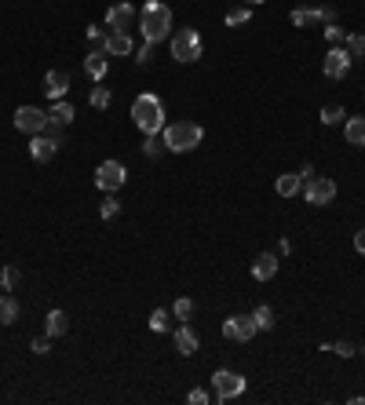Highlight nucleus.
<instances>
[{
	"label": "nucleus",
	"instance_id": "nucleus-1",
	"mask_svg": "<svg viewBox=\"0 0 365 405\" xmlns=\"http://www.w3.org/2000/svg\"><path fill=\"white\" fill-rule=\"evenodd\" d=\"M132 121L142 135H161L165 132V103L157 99L154 91H142L135 95V103H132Z\"/></svg>",
	"mask_w": 365,
	"mask_h": 405
},
{
	"label": "nucleus",
	"instance_id": "nucleus-2",
	"mask_svg": "<svg viewBox=\"0 0 365 405\" xmlns=\"http://www.w3.org/2000/svg\"><path fill=\"white\" fill-rule=\"evenodd\" d=\"M139 29H142V40L150 44H161L172 37V8L161 4V0H147L139 11Z\"/></svg>",
	"mask_w": 365,
	"mask_h": 405
},
{
	"label": "nucleus",
	"instance_id": "nucleus-3",
	"mask_svg": "<svg viewBox=\"0 0 365 405\" xmlns=\"http://www.w3.org/2000/svg\"><path fill=\"white\" fill-rule=\"evenodd\" d=\"M161 139H165V150L168 154H190V150L201 147L204 132H201L198 121H176V124H165Z\"/></svg>",
	"mask_w": 365,
	"mask_h": 405
},
{
	"label": "nucleus",
	"instance_id": "nucleus-4",
	"mask_svg": "<svg viewBox=\"0 0 365 405\" xmlns=\"http://www.w3.org/2000/svg\"><path fill=\"white\" fill-rule=\"evenodd\" d=\"M201 52H204V44H201V34H198V29L183 26V29H176V34H172V59H176V62H198Z\"/></svg>",
	"mask_w": 365,
	"mask_h": 405
},
{
	"label": "nucleus",
	"instance_id": "nucleus-5",
	"mask_svg": "<svg viewBox=\"0 0 365 405\" xmlns=\"http://www.w3.org/2000/svg\"><path fill=\"white\" fill-rule=\"evenodd\" d=\"M248 380L241 376V372H230V369H216L212 372V391H216V402H234L245 395Z\"/></svg>",
	"mask_w": 365,
	"mask_h": 405
},
{
	"label": "nucleus",
	"instance_id": "nucleus-6",
	"mask_svg": "<svg viewBox=\"0 0 365 405\" xmlns=\"http://www.w3.org/2000/svg\"><path fill=\"white\" fill-rule=\"evenodd\" d=\"M59 147H62V128H55V124H47V132H40V135H29V157L37 165H47L59 154Z\"/></svg>",
	"mask_w": 365,
	"mask_h": 405
},
{
	"label": "nucleus",
	"instance_id": "nucleus-7",
	"mask_svg": "<svg viewBox=\"0 0 365 405\" xmlns=\"http://www.w3.org/2000/svg\"><path fill=\"white\" fill-rule=\"evenodd\" d=\"M124 179H128V168H124L121 161H103V165L95 168V186L103 193H117L124 186Z\"/></svg>",
	"mask_w": 365,
	"mask_h": 405
},
{
	"label": "nucleus",
	"instance_id": "nucleus-8",
	"mask_svg": "<svg viewBox=\"0 0 365 405\" xmlns=\"http://www.w3.org/2000/svg\"><path fill=\"white\" fill-rule=\"evenodd\" d=\"M47 113L40 110V106H19L15 110V128L19 132H26V135H40V132H47Z\"/></svg>",
	"mask_w": 365,
	"mask_h": 405
},
{
	"label": "nucleus",
	"instance_id": "nucleus-9",
	"mask_svg": "<svg viewBox=\"0 0 365 405\" xmlns=\"http://www.w3.org/2000/svg\"><path fill=\"white\" fill-rule=\"evenodd\" d=\"M256 321H252V314H230L223 321V336L230 339V344H248L252 336H256Z\"/></svg>",
	"mask_w": 365,
	"mask_h": 405
},
{
	"label": "nucleus",
	"instance_id": "nucleus-10",
	"mask_svg": "<svg viewBox=\"0 0 365 405\" xmlns=\"http://www.w3.org/2000/svg\"><path fill=\"white\" fill-rule=\"evenodd\" d=\"M304 201L314 205V208H325L336 201V183L332 179H307L304 183Z\"/></svg>",
	"mask_w": 365,
	"mask_h": 405
},
{
	"label": "nucleus",
	"instance_id": "nucleus-11",
	"mask_svg": "<svg viewBox=\"0 0 365 405\" xmlns=\"http://www.w3.org/2000/svg\"><path fill=\"white\" fill-rule=\"evenodd\" d=\"M351 55H347V47H329V55H325V62H322V73L329 77V80H343L347 73H351Z\"/></svg>",
	"mask_w": 365,
	"mask_h": 405
},
{
	"label": "nucleus",
	"instance_id": "nucleus-12",
	"mask_svg": "<svg viewBox=\"0 0 365 405\" xmlns=\"http://www.w3.org/2000/svg\"><path fill=\"white\" fill-rule=\"evenodd\" d=\"M289 19H292V26H311V22L325 26V22H336V11L332 8H296Z\"/></svg>",
	"mask_w": 365,
	"mask_h": 405
},
{
	"label": "nucleus",
	"instance_id": "nucleus-13",
	"mask_svg": "<svg viewBox=\"0 0 365 405\" xmlns=\"http://www.w3.org/2000/svg\"><path fill=\"white\" fill-rule=\"evenodd\" d=\"M135 22V8L128 4V0H121V4H114L106 11V26L110 29H121V34H128V26Z\"/></svg>",
	"mask_w": 365,
	"mask_h": 405
},
{
	"label": "nucleus",
	"instance_id": "nucleus-14",
	"mask_svg": "<svg viewBox=\"0 0 365 405\" xmlns=\"http://www.w3.org/2000/svg\"><path fill=\"white\" fill-rule=\"evenodd\" d=\"M106 70H110V55H106L103 44H95V52L84 55V73L95 80V84H99V80L106 77Z\"/></svg>",
	"mask_w": 365,
	"mask_h": 405
},
{
	"label": "nucleus",
	"instance_id": "nucleus-15",
	"mask_svg": "<svg viewBox=\"0 0 365 405\" xmlns=\"http://www.w3.org/2000/svg\"><path fill=\"white\" fill-rule=\"evenodd\" d=\"M66 91H70V73H66V70H47V73H44V95H47L52 103H59Z\"/></svg>",
	"mask_w": 365,
	"mask_h": 405
},
{
	"label": "nucleus",
	"instance_id": "nucleus-16",
	"mask_svg": "<svg viewBox=\"0 0 365 405\" xmlns=\"http://www.w3.org/2000/svg\"><path fill=\"white\" fill-rule=\"evenodd\" d=\"M274 274H278V256L260 252L256 259H252V278H256V281H271Z\"/></svg>",
	"mask_w": 365,
	"mask_h": 405
},
{
	"label": "nucleus",
	"instance_id": "nucleus-17",
	"mask_svg": "<svg viewBox=\"0 0 365 405\" xmlns=\"http://www.w3.org/2000/svg\"><path fill=\"white\" fill-rule=\"evenodd\" d=\"M343 139H347V147L365 150V117H347L343 121Z\"/></svg>",
	"mask_w": 365,
	"mask_h": 405
},
{
	"label": "nucleus",
	"instance_id": "nucleus-18",
	"mask_svg": "<svg viewBox=\"0 0 365 405\" xmlns=\"http://www.w3.org/2000/svg\"><path fill=\"white\" fill-rule=\"evenodd\" d=\"M103 47H106V55H132V37L121 34V29H110Z\"/></svg>",
	"mask_w": 365,
	"mask_h": 405
},
{
	"label": "nucleus",
	"instance_id": "nucleus-19",
	"mask_svg": "<svg viewBox=\"0 0 365 405\" xmlns=\"http://www.w3.org/2000/svg\"><path fill=\"white\" fill-rule=\"evenodd\" d=\"M66 329H70L66 311H47V318H44V332H47V336L59 339V336H66Z\"/></svg>",
	"mask_w": 365,
	"mask_h": 405
},
{
	"label": "nucleus",
	"instance_id": "nucleus-20",
	"mask_svg": "<svg viewBox=\"0 0 365 405\" xmlns=\"http://www.w3.org/2000/svg\"><path fill=\"white\" fill-rule=\"evenodd\" d=\"M176 351L183 354V358L198 354V332L190 329V325H179V329H176Z\"/></svg>",
	"mask_w": 365,
	"mask_h": 405
},
{
	"label": "nucleus",
	"instance_id": "nucleus-21",
	"mask_svg": "<svg viewBox=\"0 0 365 405\" xmlns=\"http://www.w3.org/2000/svg\"><path fill=\"white\" fill-rule=\"evenodd\" d=\"M299 186H304V175H296V172H285V175H278V183H274L278 198H296V193H299Z\"/></svg>",
	"mask_w": 365,
	"mask_h": 405
},
{
	"label": "nucleus",
	"instance_id": "nucleus-22",
	"mask_svg": "<svg viewBox=\"0 0 365 405\" xmlns=\"http://www.w3.org/2000/svg\"><path fill=\"white\" fill-rule=\"evenodd\" d=\"M73 117H77V110H73L70 103H62V99H59V103H55L52 110H47V121H52L55 128H66V124H70Z\"/></svg>",
	"mask_w": 365,
	"mask_h": 405
},
{
	"label": "nucleus",
	"instance_id": "nucleus-23",
	"mask_svg": "<svg viewBox=\"0 0 365 405\" xmlns=\"http://www.w3.org/2000/svg\"><path fill=\"white\" fill-rule=\"evenodd\" d=\"M15 321H19V300L4 293L0 296V325H15Z\"/></svg>",
	"mask_w": 365,
	"mask_h": 405
},
{
	"label": "nucleus",
	"instance_id": "nucleus-24",
	"mask_svg": "<svg viewBox=\"0 0 365 405\" xmlns=\"http://www.w3.org/2000/svg\"><path fill=\"white\" fill-rule=\"evenodd\" d=\"M252 321H256L260 332H271V329H274V311H271L267 303H260L256 311H252Z\"/></svg>",
	"mask_w": 365,
	"mask_h": 405
},
{
	"label": "nucleus",
	"instance_id": "nucleus-25",
	"mask_svg": "<svg viewBox=\"0 0 365 405\" xmlns=\"http://www.w3.org/2000/svg\"><path fill=\"white\" fill-rule=\"evenodd\" d=\"M318 121H322L325 128H332V124H343V121H347V110H343L340 103H336V106H322Z\"/></svg>",
	"mask_w": 365,
	"mask_h": 405
},
{
	"label": "nucleus",
	"instance_id": "nucleus-26",
	"mask_svg": "<svg viewBox=\"0 0 365 405\" xmlns=\"http://www.w3.org/2000/svg\"><path fill=\"white\" fill-rule=\"evenodd\" d=\"M322 351H332L340 354V358H355V354H362L358 344H351V339H336V344H322Z\"/></svg>",
	"mask_w": 365,
	"mask_h": 405
},
{
	"label": "nucleus",
	"instance_id": "nucleus-27",
	"mask_svg": "<svg viewBox=\"0 0 365 405\" xmlns=\"http://www.w3.org/2000/svg\"><path fill=\"white\" fill-rule=\"evenodd\" d=\"M88 103H91V110H106L110 103H114V95H110V88H99V84H95V88L88 91Z\"/></svg>",
	"mask_w": 365,
	"mask_h": 405
},
{
	"label": "nucleus",
	"instance_id": "nucleus-28",
	"mask_svg": "<svg viewBox=\"0 0 365 405\" xmlns=\"http://www.w3.org/2000/svg\"><path fill=\"white\" fill-rule=\"evenodd\" d=\"M343 47H347V55H351V59H365V34H347Z\"/></svg>",
	"mask_w": 365,
	"mask_h": 405
},
{
	"label": "nucleus",
	"instance_id": "nucleus-29",
	"mask_svg": "<svg viewBox=\"0 0 365 405\" xmlns=\"http://www.w3.org/2000/svg\"><path fill=\"white\" fill-rule=\"evenodd\" d=\"M172 318L190 321V318H194V300H190V296H179L176 303H172Z\"/></svg>",
	"mask_w": 365,
	"mask_h": 405
},
{
	"label": "nucleus",
	"instance_id": "nucleus-30",
	"mask_svg": "<svg viewBox=\"0 0 365 405\" xmlns=\"http://www.w3.org/2000/svg\"><path fill=\"white\" fill-rule=\"evenodd\" d=\"M19 278H22V270L8 263L4 270H0V288H4V293H11V288H15V285H19Z\"/></svg>",
	"mask_w": 365,
	"mask_h": 405
},
{
	"label": "nucleus",
	"instance_id": "nucleus-31",
	"mask_svg": "<svg viewBox=\"0 0 365 405\" xmlns=\"http://www.w3.org/2000/svg\"><path fill=\"white\" fill-rule=\"evenodd\" d=\"M117 212H121V201L114 198V193H106V198L99 201V216L103 219H117Z\"/></svg>",
	"mask_w": 365,
	"mask_h": 405
},
{
	"label": "nucleus",
	"instance_id": "nucleus-32",
	"mask_svg": "<svg viewBox=\"0 0 365 405\" xmlns=\"http://www.w3.org/2000/svg\"><path fill=\"white\" fill-rule=\"evenodd\" d=\"M150 329L154 332H168L172 329V311H154L150 314Z\"/></svg>",
	"mask_w": 365,
	"mask_h": 405
},
{
	"label": "nucleus",
	"instance_id": "nucleus-33",
	"mask_svg": "<svg viewBox=\"0 0 365 405\" xmlns=\"http://www.w3.org/2000/svg\"><path fill=\"white\" fill-rule=\"evenodd\" d=\"M142 154H147V157H161L165 154V139L161 135H147V139H142Z\"/></svg>",
	"mask_w": 365,
	"mask_h": 405
},
{
	"label": "nucleus",
	"instance_id": "nucleus-34",
	"mask_svg": "<svg viewBox=\"0 0 365 405\" xmlns=\"http://www.w3.org/2000/svg\"><path fill=\"white\" fill-rule=\"evenodd\" d=\"M322 34H325V40H329L332 47L347 40V29H343V26H336V22H325V29H322Z\"/></svg>",
	"mask_w": 365,
	"mask_h": 405
},
{
	"label": "nucleus",
	"instance_id": "nucleus-35",
	"mask_svg": "<svg viewBox=\"0 0 365 405\" xmlns=\"http://www.w3.org/2000/svg\"><path fill=\"white\" fill-rule=\"evenodd\" d=\"M252 19V8L245 4V8H234V11H227V26H245Z\"/></svg>",
	"mask_w": 365,
	"mask_h": 405
},
{
	"label": "nucleus",
	"instance_id": "nucleus-36",
	"mask_svg": "<svg viewBox=\"0 0 365 405\" xmlns=\"http://www.w3.org/2000/svg\"><path fill=\"white\" fill-rule=\"evenodd\" d=\"M29 351H33V354H47V351H52V336H33V344H29Z\"/></svg>",
	"mask_w": 365,
	"mask_h": 405
},
{
	"label": "nucleus",
	"instance_id": "nucleus-37",
	"mask_svg": "<svg viewBox=\"0 0 365 405\" xmlns=\"http://www.w3.org/2000/svg\"><path fill=\"white\" fill-rule=\"evenodd\" d=\"M106 34H110V29H99V26H95V22H91V26L84 29V37H88L91 44H103V40H106Z\"/></svg>",
	"mask_w": 365,
	"mask_h": 405
},
{
	"label": "nucleus",
	"instance_id": "nucleus-38",
	"mask_svg": "<svg viewBox=\"0 0 365 405\" xmlns=\"http://www.w3.org/2000/svg\"><path fill=\"white\" fill-rule=\"evenodd\" d=\"M186 402H190V405H209L212 398H209V391H201V387H194V391L186 395Z\"/></svg>",
	"mask_w": 365,
	"mask_h": 405
},
{
	"label": "nucleus",
	"instance_id": "nucleus-39",
	"mask_svg": "<svg viewBox=\"0 0 365 405\" xmlns=\"http://www.w3.org/2000/svg\"><path fill=\"white\" fill-rule=\"evenodd\" d=\"M150 59H154V44L147 40V44H142V47H139V52H135V62H139V66H147V62H150Z\"/></svg>",
	"mask_w": 365,
	"mask_h": 405
},
{
	"label": "nucleus",
	"instance_id": "nucleus-40",
	"mask_svg": "<svg viewBox=\"0 0 365 405\" xmlns=\"http://www.w3.org/2000/svg\"><path fill=\"white\" fill-rule=\"evenodd\" d=\"M355 252H358V256H365V230H358V234H355Z\"/></svg>",
	"mask_w": 365,
	"mask_h": 405
},
{
	"label": "nucleus",
	"instance_id": "nucleus-41",
	"mask_svg": "<svg viewBox=\"0 0 365 405\" xmlns=\"http://www.w3.org/2000/svg\"><path fill=\"white\" fill-rule=\"evenodd\" d=\"M245 4H248V8H256V4H263V0H245Z\"/></svg>",
	"mask_w": 365,
	"mask_h": 405
}]
</instances>
